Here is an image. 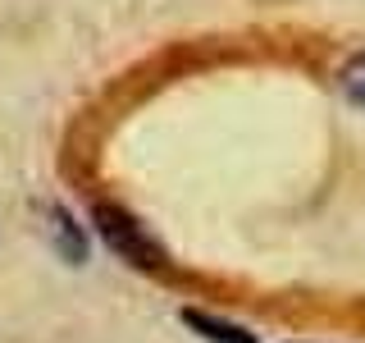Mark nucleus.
Wrapping results in <instances>:
<instances>
[{
    "label": "nucleus",
    "instance_id": "obj_2",
    "mask_svg": "<svg viewBox=\"0 0 365 343\" xmlns=\"http://www.w3.org/2000/svg\"><path fill=\"white\" fill-rule=\"evenodd\" d=\"M178 320L192 329V334H201L205 343H256L251 329L233 325V320H220V316H210V312H197V307H182Z\"/></svg>",
    "mask_w": 365,
    "mask_h": 343
},
{
    "label": "nucleus",
    "instance_id": "obj_3",
    "mask_svg": "<svg viewBox=\"0 0 365 343\" xmlns=\"http://www.w3.org/2000/svg\"><path fill=\"white\" fill-rule=\"evenodd\" d=\"M338 83H342V91H347L356 106H365V51H361V55H351V60L342 64Z\"/></svg>",
    "mask_w": 365,
    "mask_h": 343
},
{
    "label": "nucleus",
    "instance_id": "obj_1",
    "mask_svg": "<svg viewBox=\"0 0 365 343\" xmlns=\"http://www.w3.org/2000/svg\"><path fill=\"white\" fill-rule=\"evenodd\" d=\"M91 224H96L101 238H106V247L119 252L128 266H137V270H169L165 247H160L128 211H119V206L101 202V206H91Z\"/></svg>",
    "mask_w": 365,
    "mask_h": 343
}]
</instances>
